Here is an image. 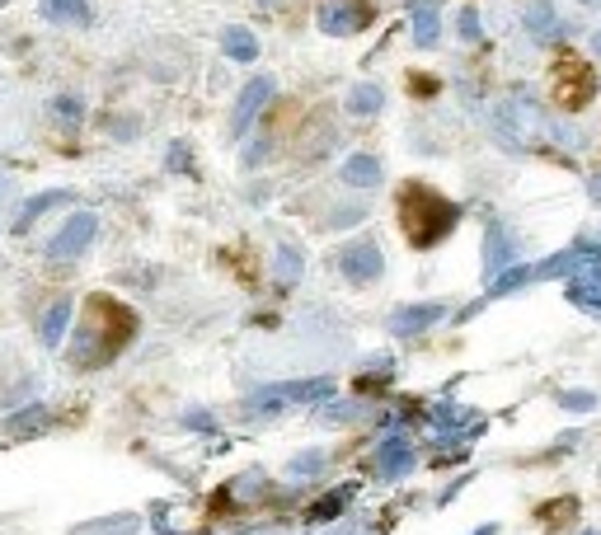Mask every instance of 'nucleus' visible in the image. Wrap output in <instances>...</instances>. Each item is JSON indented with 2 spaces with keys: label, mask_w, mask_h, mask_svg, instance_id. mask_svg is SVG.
<instances>
[{
  "label": "nucleus",
  "mask_w": 601,
  "mask_h": 535,
  "mask_svg": "<svg viewBox=\"0 0 601 535\" xmlns=\"http://www.w3.org/2000/svg\"><path fill=\"white\" fill-rule=\"evenodd\" d=\"M137 338V315L113 301V296H90L85 301V324L76 329V348H71V367L90 371V367H108L118 352Z\"/></svg>",
  "instance_id": "nucleus-1"
},
{
  "label": "nucleus",
  "mask_w": 601,
  "mask_h": 535,
  "mask_svg": "<svg viewBox=\"0 0 601 535\" xmlns=\"http://www.w3.org/2000/svg\"><path fill=\"white\" fill-rule=\"evenodd\" d=\"M456 221H461V207L451 198H442L437 188H428V184L400 188V226H404V240L414 249L442 245L451 230H456Z\"/></svg>",
  "instance_id": "nucleus-2"
},
{
  "label": "nucleus",
  "mask_w": 601,
  "mask_h": 535,
  "mask_svg": "<svg viewBox=\"0 0 601 535\" xmlns=\"http://www.w3.org/2000/svg\"><path fill=\"white\" fill-rule=\"evenodd\" d=\"M597 94V71L592 62H583L578 52H559L555 57V104L564 113H578L587 108V99Z\"/></svg>",
  "instance_id": "nucleus-3"
},
{
  "label": "nucleus",
  "mask_w": 601,
  "mask_h": 535,
  "mask_svg": "<svg viewBox=\"0 0 601 535\" xmlns=\"http://www.w3.org/2000/svg\"><path fill=\"white\" fill-rule=\"evenodd\" d=\"M334 268H339L353 287H367V282L381 277L386 259H381V245H376V240H353V245H343L339 254H334Z\"/></svg>",
  "instance_id": "nucleus-4"
},
{
  "label": "nucleus",
  "mask_w": 601,
  "mask_h": 535,
  "mask_svg": "<svg viewBox=\"0 0 601 535\" xmlns=\"http://www.w3.org/2000/svg\"><path fill=\"white\" fill-rule=\"evenodd\" d=\"M334 385L329 381H287V385H263L259 395L249 399V409L254 413H273V409H282V404H296V399H320V395H329Z\"/></svg>",
  "instance_id": "nucleus-5"
},
{
  "label": "nucleus",
  "mask_w": 601,
  "mask_h": 535,
  "mask_svg": "<svg viewBox=\"0 0 601 535\" xmlns=\"http://www.w3.org/2000/svg\"><path fill=\"white\" fill-rule=\"evenodd\" d=\"M94 230H99V221H94L90 212H76L52 240H47V259H76L80 249H90Z\"/></svg>",
  "instance_id": "nucleus-6"
},
{
  "label": "nucleus",
  "mask_w": 601,
  "mask_h": 535,
  "mask_svg": "<svg viewBox=\"0 0 601 535\" xmlns=\"http://www.w3.org/2000/svg\"><path fill=\"white\" fill-rule=\"evenodd\" d=\"M320 19L329 33H357L376 19V5H371V0H329L320 10Z\"/></svg>",
  "instance_id": "nucleus-7"
},
{
  "label": "nucleus",
  "mask_w": 601,
  "mask_h": 535,
  "mask_svg": "<svg viewBox=\"0 0 601 535\" xmlns=\"http://www.w3.org/2000/svg\"><path fill=\"white\" fill-rule=\"evenodd\" d=\"M268 99H273V80H268V76L249 80L245 90H240V104H235V113H231V132H235V137H240V132L254 123V113H259Z\"/></svg>",
  "instance_id": "nucleus-8"
},
{
  "label": "nucleus",
  "mask_w": 601,
  "mask_h": 535,
  "mask_svg": "<svg viewBox=\"0 0 601 535\" xmlns=\"http://www.w3.org/2000/svg\"><path fill=\"white\" fill-rule=\"evenodd\" d=\"M442 315H447V306H442V301H428V306H404L400 315H390V329H395V334H418V329L437 324Z\"/></svg>",
  "instance_id": "nucleus-9"
},
{
  "label": "nucleus",
  "mask_w": 601,
  "mask_h": 535,
  "mask_svg": "<svg viewBox=\"0 0 601 535\" xmlns=\"http://www.w3.org/2000/svg\"><path fill=\"white\" fill-rule=\"evenodd\" d=\"M66 324H71V301L57 296V301L43 310V320H38V338H43V348H57V343H62Z\"/></svg>",
  "instance_id": "nucleus-10"
},
{
  "label": "nucleus",
  "mask_w": 601,
  "mask_h": 535,
  "mask_svg": "<svg viewBox=\"0 0 601 535\" xmlns=\"http://www.w3.org/2000/svg\"><path fill=\"white\" fill-rule=\"evenodd\" d=\"M343 184H353V188H371V184H381V160H376V155H348V160H343Z\"/></svg>",
  "instance_id": "nucleus-11"
},
{
  "label": "nucleus",
  "mask_w": 601,
  "mask_h": 535,
  "mask_svg": "<svg viewBox=\"0 0 601 535\" xmlns=\"http://www.w3.org/2000/svg\"><path fill=\"white\" fill-rule=\"evenodd\" d=\"M62 202H71V193H66V188H47V193L29 198L24 207H19V216H15V235H24V230H29L33 221L47 212V207H62Z\"/></svg>",
  "instance_id": "nucleus-12"
},
{
  "label": "nucleus",
  "mask_w": 601,
  "mask_h": 535,
  "mask_svg": "<svg viewBox=\"0 0 601 535\" xmlns=\"http://www.w3.org/2000/svg\"><path fill=\"white\" fill-rule=\"evenodd\" d=\"M409 15H414V43L418 47H432L437 43V15H442V5L437 0H409Z\"/></svg>",
  "instance_id": "nucleus-13"
},
{
  "label": "nucleus",
  "mask_w": 601,
  "mask_h": 535,
  "mask_svg": "<svg viewBox=\"0 0 601 535\" xmlns=\"http://www.w3.org/2000/svg\"><path fill=\"white\" fill-rule=\"evenodd\" d=\"M52 423V409L47 404H29V409H19V413H10V423H5V432L10 437H38V432Z\"/></svg>",
  "instance_id": "nucleus-14"
},
{
  "label": "nucleus",
  "mask_w": 601,
  "mask_h": 535,
  "mask_svg": "<svg viewBox=\"0 0 601 535\" xmlns=\"http://www.w3.org/2000/svg\"><path fill=\"white\" fill-rule=\"evenodd\" d=\"M43 15L57 19V24H94V5L90 0H43Z\"/></svg>",
  "instance_id": "nucleus-15"
},
{
  "label": "nucleus",
  "mask_w": 601,
  "mask_h": 535,
  "mask_svg": "<svg viewBox=\"0 0 601 535\" xmlns=\"http://www.w3.org/2000/svg\"><path fill=\"white\" fill-rule=\"evenodd\" d=\"M409 460H414V446L404 442V437H390V442H381V451H376V474L395 479V474H400Z\"/></svg>",
  "instance_id": "nucleus-16"
},
{
  "label": "nucleus",
  "mask_w": 601,
  "mask_h": 535,
  "mask_svg": "<svg viewBox=\"0 0 601 535\" xmlns=\"http://www.w3.org/2000/svg\"><path fill=\"white\" fill-rule=\"evenodd\" d=\"M221 43H226V52H231V62H254V57H259L254 33L240 29V24H235V29H226V38H221Z\"/></svg>",
  "instance_id": "nucleus-17"
},
{
  "label": "nucleus",
  "mask_w": 601,
  "mask_h": 535,
  "mask_svg": "<svg viewBox=\"0 0 601 535\" xmlns=\"http://www.w3.org/2000/svg\"><path fill=\"white\" fill-rule=\"evenodd\" d=\"M376 108H381V85H353V94H348V113L367 118V113H376Z\"/></svg>",
  "instance_id": "nucleus-18"
},
{
  "label": "nucleus",
  "mask_w": 601,
  "mask_h": 535,
  "mask_svg": "<svg viewBox=\"0 0 601 535\" xmlns=\"http://www.w3.org/2000/svg\"><path fill=\"white\" fill-rule=\"evenodd\" d=\"M526 24H531L536 38H550V29H555V5H550V0H536L531 15H526Z\"/></svg>",
  "instance_id": "nucleus-19"
},
{
  "label": "nucleus",
  "mask_w": 601,
  "mask_h": 535,
  "mask_svg": "<svg viewBox=\"0 0 601 535\" xmlns=\"http://www.w3.org/2000/svg\"><path fill=\"white\" fill-rule=\"evenodd\" d=\"M343 507H348V489H343V493H329L324 503H315V507H310V517H315V521H329V517H339Z\"/></svg>",
  "instance_id": "nucleus-20"
},
{
  "label": "nucleus",
  "mask_w": 601,
  "mask_h": 535,
  "mask_svg": "<svg viewBox=\"0 0 601 535\" xmlns=\"http://www.w3.org/2000/svg\"><path fill=\"white\" fill-rule=\"evenodd\" d=\"M559 404H564V409H573V413H587L592 404H597V395H587V390H564V395H559Z\"/></svg>",
  "instance_id": "nucleus-21"
},
{
  "label": "nucleus",
  "mask_w": 601,
  "mask_h": 535,
  "mask_svg": "<svg viewBox=\"0 0 601 535\" xmlns=\"http://www.w3.org/2000/svg\"><path fill=\"white\" fill-rule=\"evenodd\" d=\"M320 465H324L320 451H306V456H296V460H292V474H296V479H310V474L320 470Z\"/></svg>",
  "instance_id": "nucleus-22"
},
{
  "label": "nucleus",
  "mask_w": 601,
  "mask_h": 535,
  "mask_svg": "<svg viewBox=\"0 0 601 535\" xmlns=\"http://www.w3.org/2000/svg\"><path fill=\"white\" fill-rule=\"evenodd\" d=\"M296 273H301V259H296L292 249H282V254H278V277H282V282H292Z\"/></svg>",
  "instance_id": "nucleus-23"
},
{
  "label": "nucleus",
  "mask_w": 601,
  "mask_h": 535,
  "mask_svg": "<svg viewBox=\"0 0 601 535\" xmlns=\"http://www.w3.org/2000/svg\"><path fill=\"white\" fill-rule=\"evenodd\" d=\"M573 512H578V503H573V498H564V503L545 507V512H540V521H559V517H573Z\"/></svg>",
  "instance_id": "nucleus-24"
},
{
  "label": "nucleus",
  "mask_w": 601,
  "mask_h": 535,
  "mask_svg": "<svg viewBox=\"0 0 601 535\" xmlns=\"http://www.w3.org/2000/svg\"><path fill=\"white\" fill-rule=\"evenodd\" d=\"M57 113H62L66 123H76V118L85 113V108H80V99H71V94H66V99H57Z\"/></svg>",
  "instance_id": "nucleus-25"
},
{
  "label": "nucleus",
  "mask_w": 601,
  "mask_h": 535,
  "mask_svg": "<svg viewBox=\"0 0 601 535\" xmlns=\"http://www.w3.org/2000/svg\"><path fill=\"white\" fill-rule=\"evenodd\" d=\"M456 24H461V38H479V15H475V10H461Z\"/></svg>",
  "instance_id": "nucleus-26"
},
{
  "label": "nucleus",
  "mask_w": 601,
  "mask_h": 535,
  "mask_svg": "<svg viewBox=\"0 0 601 535\" xmlns=\"http://www.w3.org/2000/svg\"><path fill=\"white\" fill-rule=\"evenodd\" d=\"M362 216H367V207H343V212L334 216V226H357Z\"/></svg>",
  "instance_id": "nucleus-27"
},
{
  "label": "nucleus",
  "mask_w": 601,
  "mask_h": 535,
  "mask_svg": "<svg viewBox=\"0 0 601 535\" xmlns=\"http://www.w3.org/2000/svg\"><path fill=\"white\" fill-rule=\"evenodd\" d=\"M409 90H423V94H432V90H437V80H428V76H418V80H409Z\"/></svg>",
  "instance_id": "nucleus-28"
},
{
  "label": "nucleus",
  "mask_w": 601,
  "mask_h": 535,
  "mask_svg": "<svg viewBox=\"0 0 601 535\" xmlns=\"http://www.w3.org/2000/svg\"><path fill=\"white\" fill-rule=\"evenodd\" d=\"M475 535H498V526H494V521H489V526H479Z\"/></svg>",
  "instance_id": "nucleus-29"
},
{
  "label": "nucleus",
  "mask_w": 601,
  "mask_h": 535,
  "mask_svg": "<svg viewBox=\"0 0 601 535\" xmlns=\"http://www.w3.org/2000/svg\"><path fill=\"white\" fill-rule=\"evenodd\" d=\"M592 47H597V57H601V29H597V38H592Z\"/></svg>",
  "instance_id": "nucleus-30"
},
{
  "label": "nucleus",
  "mask_w": 601,
  "mask_h": 535,
  "mask_svg": "<svg viewBox=\"0 0 601 535\" xmlns=\"http://www.w3.org/2000/svg\"><path fill=\"white\" fill-rule=\"evenodd\" d=\"M259 5H278V0H259Z\"/></svg>",
  "instance_id": "nucleus-31"
},
{
  "label": "nucleus",
  "mask_w": 601,
  "mask_h": 535,
  "mask_svg": "<svg viewBox=\"0 0 601 535\" xmlns=\"http://www.w3.org/2000/svg\"><path fill=\"white\" fill-rule=\"evenodd\" d=\"M583 535H592V531H583Z\"/></svg>",
  "instance_id": "nucleus-32"
},
{
  "label": "nucleus",
  "mask_w": 601,
  "mask_h": 535,
  "mask_svg": "<svg viewBox=\"0 0 601 535\" xmlns=\"http://www.w3.org/2000/svg\"><path fill=\"white\" fill-rule=\"evenodd\" d=\"M0 5H5V0H0Z\"/></svg>",
  "instance_id": "nucleus-33"
},
{
  "label": "nucleus",
  "mask_w": 601,
  "mask_h": 535,
  "mask_svg": "<svg viewBox=\"0 0 601 535\" xmlns=\"http://www.w3.org/2000/svg\"><path fill=\"white\" fill-rule=\"evenodd\" d=\"M0 188H5V184H0Z\"/></svg>",
  "instance_id": "nucleus-34"
}]
</instances>
